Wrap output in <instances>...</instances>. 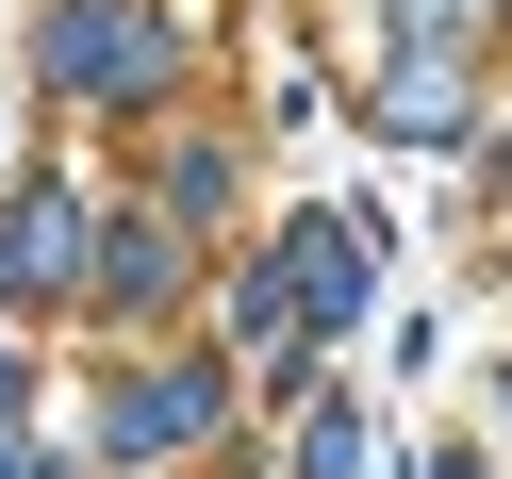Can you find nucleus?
<instances>
[{
    "label": "nucleus",
    "mask_w": 512,
    "mask_h": 479,
    "mask_svg": "<svg viewBox=\"0 0 512 479\" xmlns=\"http://www.w3.org/2000/svg\"><path fill=\"white\" fill-rule=\"evenodd\" d=\"M83 248H100V215H83L67 182H17V199H0V314H50L83 281Z\"/></svg>",
    "instance_id": "2"
},
{
    "label": "nucleus",
    "mask_w": 512,
    "mask_h": 479,
    "mask_svg": "<svg viewBox=\"0 0 512 479\" xmlns=\"http://www.w3.org/2000/svg\"><path fill=\"white\" fill-rule=\"evenodd\" d=\"M0 479H50V463H34V446H17V430H0Z\"/></svg>",
    "instance_id": "8"
},
{
    "label": "nucleus",
    "mask_w": 512,
    "mask_h": 479,
    "mask_svg": "<svg viewBox=\"0 0 512 479\" xmlns=\"http://www.w3.org/2000/svg\"><path fill=\"white\" fill-rule=\"evenodd\" d=\"M100 298H116V314H166V298H182V248H166V232H116V281H100Z\"/></svg>",
    "instance_id": "6"
},
{
    "label": "nucleus",
    "mask_w": 512,
    "mask_h": 479,
    "mask_svg": "<svg viewBox=\"0 0 512 479\" xmlns=\"http://www.w3.org/2000/svg\"><path fill=\"white\" fill-rule=\"evenodd\" d=\"M430 479H479V463H430Z\"/></svg>",
    "instance_id": "9"
},
{
    "label": "nucleus",
    "mask_w": 512,
    "mask_h": 479,
    "mask_svg": "<svg viewBox=\"0 0 512 479\" xmlns=\"http://www.w3.org/2000/svg\"><path fill=\"white\" fill-rule=\"evenodd\" d=\"M34 67H50V100H166V17H149V0H50V34H34Z\"/></svg>",
    "instance_id": "1"
},
{
    "label": "nucleus",
    "mask_w": 512,
    "mask_h": 479,
    "mask_svg": "<svg viewBox=\"0 0 512 479\" xmlns=\"http://www.w3.org/2000/svg\"><path fill=\"white\" fill-rule=\"evenodd\" d=\"M380 116H397L413 149H446V133H463V67H446V50H397V83H380Z\"/></svg>",
    "instance_id": "5"
},
{
    "label": "nucleus",
    "mask_w": 512,
    "mask_h": 479,
    "mask_svg": "<svg viewBox=\"0 0 512 479\" xmlns=\"http://www.w3.org/2000/svg\"><path fill=\"white\" fill-rule=\"evenodd\" d=\"M215 430V364H149L133 397H116V463H166V446Z\"/></svg>",
    "instance_id": "4"
},
{
    "label": "nucleus",
    "mask_w": 512,
    "mask_h": 479,
    "mask_svg": "<svg viewBox=\"0 0 512 479\" xmlns=\"http://www.w3.org/2000/svg\"><path fill=\"white\" fill-rule=\"evenodd\" d=\"M281 281H298V331H347L364 281H380V248L347 232V215H298V232H281Z\"/></svg>",
    "instance_id": "3"
},
{
    "label": "nucleus",
    "mask_w": 512,
    "mask_h": 479,
    "mask_svg": "<svg viewBox=\"0 0 512 479\" xmlns=\"http://www.w3.org/2000/svg\"><path fill=\"white\" fill-rule=\"evenodd\" d=\"M17 413H34V380H17V347H0V430H17Z\"/></svg>",
    "instance_id": "7"
}]
</instances>
